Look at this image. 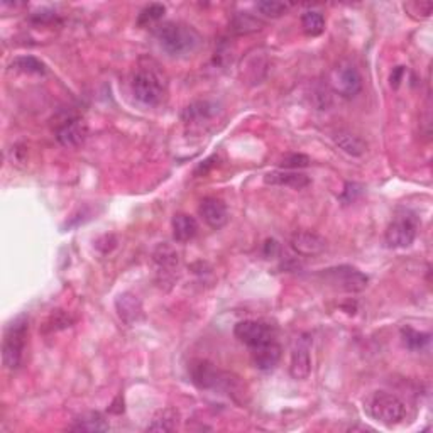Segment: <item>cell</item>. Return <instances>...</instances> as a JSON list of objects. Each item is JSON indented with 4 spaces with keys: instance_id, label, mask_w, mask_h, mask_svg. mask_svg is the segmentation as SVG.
Wrapping results in <instances>:
<instances>
[{
    "instance_id": "13",
    "label": "cell",
    "mask_w": 433,
    "mask_h": 433,
    "mask_svg": "<svg viewBox=\"0 0 433 433\" xmlns=\"http://www.w3.org/2000/svg\"><path fill=\"white\" fill-rule=\"evenodd\" d=\"M264 183L272 186H290L295 190H303L310 185V178L293 170H276L264 177Z\"/></svg>"
},
{
    "instance_id": "30",
    "label": "cell",
    "mask_w": 433,
    "mask_h": 433,
    "mask_svg": "<svg viewBox=\"0 0 433 433\" xmlns=\"http://www.w3.org/2000/svg\"><path fill=\"white\" fill-rule=\"evenodd\" d=\"M308 165H310V158L305 154H288L281 163V166L293 171H298L300 168H307Z\"/></svg>"
},
{
    "instance_id": "16",
    "label": "cell",
    "mask_w": 433,
    "mask_h": 433,
    "mask_svg": "<svg viewBox=\"0 0 433 433\" xmlns=\"http://www.w3.org/2000/svg\"><path fill=\"white\" fill-rule=\"evenodd\" d=\"M311 373V357L308 352V345H298L291 354L290 374L296 381H303L310 376Z\"/></svg>"
},
{
    "instance_id": "31",
    "label": "cell",
    "mask_w": 433,
    "mask_h": 433,
    "mask_svg": "<svg viewBox=\"0 0 433 433\" xmlns=\"http://www.w3.org/2000/svg\"><path fill=\"white\" fill-rule=\"evenodd\" d=\"M49 323H51V330H61L72 325L73 320L70 315L63 313V311H56V313H53L51 318H49Z\"/></svg>"
},
{
    "instance_id": "23",
    "label": "cell",
    "mask_w": 433,
    "mask_h": 433,
    "mask_svg": "<svg viewBox=\"0 0 433 433\" xmlns=\"http://www.w3.org/2000/svg\"><path fill=\"white\" fill-rule=\"evenodd\" d=\"M10 68L22 73H33V75H44L46 65L34 56H19L10 63Z\"/></svg>"
},
{
    "instance_id": "24",
    "label": "cell",
    "mask_w": 433,
    "mask_h": 433,
    "mask_svg": "<svg viewBox=\"0 0 433 433\" xmlns=\"http://www.w3.org/2000/svg\"><path fill=\"white\" fill-rule=\"evenodd\" d=\"M166 13V7L163 3H149V6L144 7L138 15V26L139 27H149L154 26L156 22H159L163 19V15Z\"/></svg>"
},
{
    "instance_id": "15",
    "label": "cell",
    "mask_w": 433,
    "mask_h": 433,
    "mask_svg": "<svg viewBox=\"0 0 433 433\" xmlns=\"http://www.w3.org/2000/svg\"><path fill=\"white\" fill-rule=\"evenodd\" d=\"M115 308L120 320H124L127 325H132L142 317V305L138 296L132 293L119 295V298L115 300Z\"/></svg>"
},
{
    "instance_id": "3",
    "label": "cell",
    "mask_w": 433,
    "mask_h": 433,
    "mask_svg": "<svg viewBox=\"0 0 433 433\" xmlns=\"http://www.w3.org/2000/svg\"><path fill=\"white\" fill-rule=\"evenodd\" d=\"M27 330H29V322L26 317L15 318L6 329L2 342V361L7 369L15 370L21 366L26 349Z\"/></svg>"
},
{
    "instance_id": "18",
    "label": "cell",
    "mask_w": 433,
    "mask_h": 433,
    "mask_svg": "<svg viewBox=\"0 0 433 433\" xmlns=\"http://www.w3.org/2000/svg\"><path fill=\"white\" fill-rule=\"evenodd\" d=\"M335 142H337V146L341 147L344 153L350 156H362L366 153V149H368L366 140L349 131L337 132V134H335Z\"/></svg>"
},
{
    "instance_id": "12",
    "label": "cell",
    "mask_w": 433,
    "mask_h": 433,
    "mask_svg": "<svg viewBox=\"0 0 433 433\" xmlns=\"http://www.w3.org/2000/svg\"><path fill=\"white\" fill-rule=\"evenodd\" d=\"M200 215L204 217L205 224L212 229H222L229 220V212H227V206L222 200L218 198L209 197L204 198L200 204V209H198Z\"/></svg>"
},
{
    "instance_id": "8",
    "label": "cell",
    "mask_w": 433,
    "mask_h": 433,
    "mask_svg": "<svg viewBox=\"0 0 433 433\" xmlns=\"http://www.w3.org/2000/svg\"><path fill=\"white\" fill-rule=\"evenodd\" d=\"M330 85L334 88V92H337L338 95L345 97V99H352V97H356L362 90L361 73L357 72L356 66L349 63L338 65L332 72Z\"/></svg>"
},
{
    "instance_id": "27",
    "label": "cell",
    "mask_w": 433,
    "mask_h": 433,
    "mask_svg": "<svg viewBox=\"0 0 433 433\" xmlns=\"http://www.w3.org/2000/svg\"><path fill=\"white\" fill-rule=\"evenodd\" d=\"M257 10L264 14L266 17H281L283 14L288 13V6L284 2H276V0H263V2L256 3Z\"/></svg>"
},
{
    "instance_id": "9",
    "label": "cell",
    "mask_w": 433,
    "mask_h": 433,
    "mask_svg": "<svg viewBox=\"0 0 433 433\" xmlns=\"http://www.w3.org/2000/svg\"><path fill=\"white\" fill-rule=\"evenodd\" d=\"M234 334H236V337L243 344L251 347V349L275 341L271 329H269L266 323L257 322V320H244V322H239L236 325V329H234Z\"/></svg>"
},
{
    "instance_id": "5",
    "label": "cell",
    "mask_w": 433,
    "mask_h": 433,
    "mask_svg": "<svg viewBox=\"0 0 433 433\" xmlns=\"http://www.w3.org/2000/svg\"><path fill=\"white\" fill-rule=\"evenodd\" d=\"M132 95L142 105L154 107L161 102L163 95H165L161 78L151 70H140L132 78Z\"/></svg>"
},
{
    "instance_id": "19",
    "label": "cell",
    "mask_w": 433,
    "mask_h": 433,
    "mask_svg": "<svg viewBox=\"0 0 433 433\" xmlns=\"http://www.w3.org/2000/svg\"><path fill=\"white\" fill-rule=\"evenodd\" d=\"M111 425L104 420L100 413H87L75 420V423L70 427V430L75 432H107Z\"/></svg>"
},
{
    "instance_id": "6",
    "label": "cell",
    "mask_w": 433,
    "mask_h": 433,
    "mask_svg": "<svg viewBox=\"0 0 433 433\" xmlns=\"http://www.w3.org/2000/svg\"><path fill=\"white\" fill-rule=\"evenodd\" d=\"M322 278L332 286L338 288L341 291H347V293H359V291L366 290L369 283L368 276L352 266L325 269V272H322Z\"/></svg>"
},
{
    "instance_id": "20",
    "label": "cell",
    "mask_w": 433,
    "mask_h": 433,
    "mask_svg": "<svg viewBox=\"0 0 433 433\" xmlns=\"http://www.w3.org/2000/svg\"><path fill=\"white\" fill-rule=\"evenodd\" d=\"M178 427V413L174 409H163L147 425L149 432H173Z\"/></svg>"
},
{
    "instance_id": "32",
    "label": "cell",
    "mask_w": 433,
    "mask_h": 433,
    "mask_svg": "<svg viewBox=\"0 0 433 433\" xmlns=\"http://www.w3.org/2000/svg\"><path fill=\"white\" fill-rule=\"evenodd\" d=\"M279 251V244L276 243L275 239H268L266 244H264V256L272 257L275 254H278Z\"/></svg>"
},
{
    "instance_id": "26",
    "label": "cell",
    "mask_w": 433,
    "mask_h": 433,
    "mask_svg": "<svg viewBox=\"0 0 433 433\" xmlns=\"http://www.w3.org/2000/svg\"><path fill=\"white\" fill-rule=\"evenodd\" d=\"M259 26H263V24H261L257 19H254L252 15H249V14H237L236 17L232 19V24H230L234 33H237V34L254 33V31L261 29Z\"/></svg>"
},
{
    "instance_id": "2",
    "label": "cell",
    "mask_w": 433,
    "mask_h": 433,
    "mask_svg": "<svg viewBox=\"0 0 433 433\" xmlns=\"http://www.w3.org/2000/svg\"><path fill=\"white\" fill-rule=\"evenodd\" d=\"M364 408L370 418L388 425V427L401 423L407 416V405L398 396L386 391H374L366 400Z\"/></svg>"
},
{
    "instance_id": "1",
    "label": "cell",
    "mask_w": 433,
    "mask_h": 433,
    "mask_svg": "<svg viewBox=\"0 0 433 433\" xmlns=\"http://www.w3.org/2000/svg\"><path fill=\"white\" fill-rule=\"evenodd\" d=\"M156 39L170 56H188L198 51L204 42L195 27L181 22H166L156 29Z\"/></svg>"
},
{
    "instance_id": "29",
    "label": "cell",
    "mask_w": 433,
    "mask_h": 433,
    "mask_svg": "<svg viewBox=\"0 0 433 433\" xmlns=\"http://www.w3.org/2000/svg\"><path fill=\"white\" fill-rule=\"evenodd\" d=\"M156 263H159L161 266L166 268H174L178 264V254L173 251L171 247H166V245H161L158 249V252L154 254Z\"/></svg>"
},
{
    "instance_id": "4",
    "label": "cell",
    "mask_w": 433,
    "mask_h": 433,
    "mask_svg": "<svg viewBox=\"0 0 433 433\" xmlns=\"http://www.w3.org/2000/svg\"><path fill=\"white\" fill-rule=\"evenodd\" d=\"M190 377L191 382L195 386H198L200 389H227V391L234 393L236 388L234 384H237V377L232 379V376L227 373H222L220 369H217V366H213L210 361L205 359H197L190 364Z\"/></svg>"
},
{
    "instance_id": "14",
    "label": "cell",
    "mask_w": 433,
    "mask_h": 433,
    "mask_svg": "<svg viewBox=\"0 0 433 433\" xmlns=\"http://www.w3.org/2000/svg\"><path fill=\"white\" fill-rule=\"evenodd\" d=\"M252 350V361L259 370H272L281 361V347L276 341L266 342V344L254 347Z\"/></svg>"
},
{
    "instance_id": "33",
    "label": "cell",
    "mask_w": 433,
    "mask_h": 433,
    "mask_svg": "<svg viewBox=\"0 0 433 433\" xmlns=\"http://www.w3.org/2000/svg\"><path fill=\"white\" fill-rule=\"evenodd\" d=\"M403 73H405L403 66H398V68L395 70V73H393V75H391V85L395 88H398V85H400L401 78H403Z\"/></svg>"
},
{
    "instance_id": "7",
    "label": "cell",
    "mask_w": 433,
    "mask_h": 433,
    "mask_svg": "<svg viewBox=\"0 0 433 433\" xmlns=\"http://www.w3.org/2000/svg\"><path fill=\"white\" fill-rule=\"evenodd\" d=\"M416 232H418V220L413 215L405 213V215L396 217L389 224V227L386 229L384 240L388 244V247L393 249L409 247V245L415 243Z\"/></svg>"
},
{
    "instance_id": "28",
    "label": "cell",
    "mask_w": 433,
    "mask_h": 433,
    "mask_svg": "<svg viewBox=\"0 0 433 433\" xmlns=\"http://www.w3.org/2000/svg\"><path fill=\"white\" fill-rule=\"evenodd\" d=\"M405 9L415 19H428L432 15L433 3L432 2H411L405 3Z\"/></svg>"
},
{
    "instance_id": "10",
    "label": "cell",
    "mask_w": 433,
    "mask_h": 433,
    "mask_svg": "<svg viewBox=\"0 0 433 433\" xmlns=\"http://www.w3.org/2000/svg\"><path fill=\"white\" fill-rule=\"evenodd\" d=\"M87 134L88 129L85 120L80 119V117H70L56 129V140L63 147L73 149V147L83 144V140L87 139Z\"/></svg>"
},
{
    "instance_id": "22",
    "label": "cell",
    "mask_w": 433,
    "mask_h": 433,
    "mask_svg": "<svg viewBox=\"0 0 433 433\" xmlns=\"http://www.w3.org/2000/svg\"><path fill=\"white\" fill-rule=\"evenodd\" d=\"M401 337H403V344L408 347L409 350H423L430 342V334L425 332H418L411 327H405L401 330Z\"/></svg>"
},
{
    "instance_id": "17",
    "label": "cell",
    "mask_w": 433,
    "mask_h": 433,
    "mask_svg": "<svg viewBox=\"0 0 433 433\" xmlns=\"http://www.w3.org/2000/svg\"><path fill=\"white\" fill-rule=\"evenodd\" d=\"M198 234V224L188 213H178L173 218V237L178 243H188Z\"/></svg>"
},
{
    "instance_id": "21",
    "label": "cell",
    "mask_w": 433,
    "mask_h": 433,
    "mask_svg": "<svg viewBox=\"0 0 433 433\" xmlns=\"http://www.w3.org/2000/svg\"><path fill=\"white\" fill-rule=\"evenodd\" d=\"M302 27L307 36H320L325 31V17L317 10H307L302 15Z\"/></svg>"
},
{
    "instance_id": "11",
    "label": "cell",
    "mask_w": 433,
    "mask_h": 433,
    "mask_svg": "<svg viewBox=\"0 0 433 433\" xmlns=\"http://www.w3.org/2000/svg\"><path fill=\"white\" fill-rule=\"evenodd\" d=\"M290 244L300 256H317L327 247V240L320 234L311 232V230H302V232L293 234Z\"/></svg>"
},
{
    "instance_id": "25",
    "label": "cell",
    "mask_w": 433,
    "mask_h": 433,
    "mask_svg": "<svg viewBox=\"0 0 433 433\" xmlns=\"http://www.w3.org/2000/svg\"><path fill=\"white\" fill-rule=\"evenodd\" d=\"M215 114V105L210 104V102H195L188 105L185 108V120H202V119H209Z\"/></svg>"
}]
</instances>
